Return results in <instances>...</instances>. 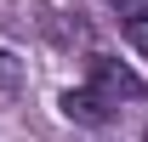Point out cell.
Listing matches in <instances>:
<instances>
[{"label": "cell", "mask_w": 148, "mask_h": 142, "mask_svg": "<svg viewBox=\"0 0 148 142\" xmlns=\"http://www.w3.org/2000/svg\"><path fill=\"white\" fill-rule=\"evenodd\" d=\"M91 91L114 108L120 97H125V102H137V97H143V80H137L125 63H114V57H91Z\"/></svg>", "instance_id": "6da1fadb"}, {"label": "cell", "mask_w": 148, "mask_h": 142, "mask_svg": "<svg viewBox=\"0 0 148 142\" xmlns=\"http://www.w3.org/2000/svg\"><path fill=\"white\" fill-rule=\"evenodd\" d=\"M63 114H69V119H80V125H108V102H103L91 85L63 91Z\"/></svg>", "instance_id": "7a4b0ae2"}, {"label": "cell", "mask_w": 148, "mask_h": 142, "mask_svg": "<svg viewBox=\"0 0 148 142\" xmlns=\"http://www.w3.org/2000/svg\"><path fill=\"white\" fill-rule=\"evenodd\" d=\"M17 80H23V63H17L12 51H6V46H0V91H12Z\"/></svg>", "instance_id": "3957f363"}, {"label": "cell", "mask_w": 148, "mask_h": 142, "mask_svg": "<svg viewBox=\"0 0 148 142\" xmlns=\"http://www.w3.org/2000/svg\"><path fill=\"white\" fill-rule=\"evenodd\" d=\"M108 6H114L125 23H143V17H148V0H108Z\"/></svg>", "instance_id": "277c9868"}, {"label": "cell", "mask_w": 148, "mask_h": 142, "mask_svg": "<svg viewBox=\"0 0 148 142\" xmlns=\"http://www.w3.org/2000/svg\"><path fill=\"white\" fill-rule=\"evenodd\" d=\"M143 57H148V34H143Z\"/></svg>", "instance_id": "5b68a950"}]
</instances>
